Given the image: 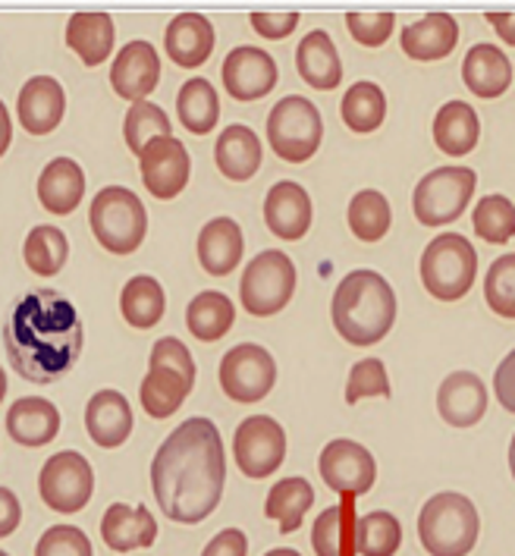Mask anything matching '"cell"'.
<instances>
[{
    "label": "cell",
    "instance_id": "836d02e7",
    "mask_svg": "<svg viewBox=\"0 0 515 556\" xmlns=\"http://www.w3.org/2000/svg\"><path fill=\"white\" fill-rule=\"evenodd\" d=\"M176 117L186 132L192 136H208L221 123V98L217 88L208 79H189L179 86L176 94Z\"/></svg>",
    "mask_w": 515,
    "mask_h": 556
},
{
    "label": "cell",
    "instance_id": "3957f363",
    "mask_svg": "<svg viewBox=\"0 0 515 556\" xmlns=\"http://www.w3.org/2000/svg\"><path fill=\"white\" fill-rule=\"evenodd\" d=\"M330 318L346 343L374 346L397 324V293L377 270H352L334 290Z\"/></svg>",
    "mask_w": 515,
    "mask_h": 556
},
{
    "label": "cell",
    "instance_id": "4dcf8cb0",
    "mask_svg": "<svg viewBox=\"0 0 515 556\" xmlns=\"http://www.w3.org/2000/svg\"><path fill=\"white\" fill-rule=\"evenodd\" d=\"M114 20L108 13H73L66 23V48L86 66H101L114 54Z\"/></svg>",
    "mask_w": 515,
    "mask_h": 556
},
{
    "label": "cell",
    "instance_id": "b9f144b4",
    "mask_svg": "<svg viewBox=\"0 0 515 556\" xmlns=\"http://www.w3.org/2000/svg\"><path fill=\"white\" fill-rule=\"evenodd\" d=\"M472 227L485 242L503 245L515 236V205L506 195H485L472 211Z\"/></svg>",
    "mask_w": 515,
    "mask_h": 556
},
{
    "label": "cell",
    "instance_id": "f907efd6",
    "mask_svg": "<svg viewBox=\"0 0 515 556\" xmlns=\"http://www.w3.org/2000/svg\"><path fill=\"white\" fill-rule=\"evenodd\" d=\"M493 393H497V403L506 412H515V350L497 365V375H493Z\"/></svg>",
    "mask_w": 515,
    "mask_h": 556
},
{
    "label": "cell",
    "instance_id": "d4e9b609",
    "mask_svg": "<svg viewBox=\"0 0 515 556\" xmlns=\"http://www.w3.org/2000/svg\"><path fill=\"white\" fill-rule=\"evenodd\" d=\"M7 434L20 446H48L60 434V409L45 396H23L7 412Z\"/></svg>",
    "mask_w": 515,
    "mask_h": 556
},
{
    "label": "cell",
    "instance_id": "83f0119b",
    "mask_svg": "<svg viewBox=\"0 0 515 556\" xmlns=\"http://www.w3.org/2000/svg\"><path fill=\"white\" fill-rule=\"evenodd\" d=\"M86 199V174L73 157H54L38 176V202L45 211L66 217Z\"/></svg>",
    "mask_w": 515,
    "mask_h": 556
},
{
    "label": "cell",
    "instance_id": "11a10c76",
    "mask_svg": "<svg viewBox=\"0 0 515 556\" xmlns=\"http://www.w3.org/2000/svg\"><path fill=\"white\" fill-rule=\"evenodd\" d=\"M264 556H302L299 551H292V547H277V551H267Z\"/></svg>",
    "mask_w": 515,
    "mask_h": 556
},
{
    "label": "cell",
    "instance_id": "4fadbf2b",
    "mask_svg": "<svg viewBox=\"0 0 515 556\" xmlns=\"http://www.w3.org/2000/svg\"><path fill=\"white\" fill-rule=\"evenodd\" d=\"M277 383V362L258 343H239L221 358V387L233 403H261Z\"/></svg>",
    "mask_w": 515,
    "mask_h": 556
},
{
    "label": "cell",
    "instance_id": "277c9868",
    "mask_svg": "<svg viewBox=\"0 0 515 556\" xmlns=\"http://www.w3.org/2000/svg\"><path fill=\"white\" fill-rule=\"evenodd\" d=\"M196 358L186 343H179L176 337H161L151 346V362H148V375L139 387V400L142 409L151 418H171L179 409L192 387H196Z\"/></svg>",
    "mask_w": 515,
    "mask_h": 556
},
{
    "label": "cell",
    "instance_id": "ffe728a7",
    "mask_svg": "<svg viewBox=\"0 0 515 556\" xmlns=\"http://www.w3.org/2000/svg\"><path fill=\"white\" fill-rule=\"evenodd\" d=\"M101 538L116 554L145 551V547H154L158 541V519L151 516L145 503L142 506L111 503L108 513L101 516Z\"/></svg>",
    "mask_w": 515,
    "mask_h": 556
},
{
    "label": "cell",
    "instance_id": "7bdbcfd3",
    "mask_svg": "<svg viewBox=\"0 0 515 556\" xmlns=\"http://www.w3.org/2000/svg\"><path fill=\"white\" fill-rule=\"evenodd\" d=\"M393 387H390V375H387V365L380 358H365V362H355L352 371H349V383H346V403L355 406L368 396H384L390 400Z\"/></svg>",
    "mask_w": 515,
    "mask_h": 556
},
{
    "label": "cell",
    "instance_id": "7dc6e473",
    "mask_svg": "<svg viewBox=\"0 0 515 556\" xmlns=\"http://www.w3.org/2000/svg\"><path fill=\"white\" fill-rule=\"evenodd\" d=\"M346 26H349V35H352L359 45H365V48H380V45L390 38L393 26H397V16H393L390 10H384V13H349V16H346Z\"/></svg>",
    "mask_w": 515,
    "mask_h": 556
},
{
    "label": "cell",
    "instance_id": "681fc988",
    "mask_svg": "<svg viewBox=\"0 0 515 556\" xmlns=\"http://www.w3.org/2000/svg\"><path fill=\"white\" fill-rule=\"evenodd\" d=\"M201 556H249V538L239 528H224L208 541Z\"/></svg>",
    "mask_w": 515,
    "mask_h": 556
},
{
    "label": "cell",
    "instance_id": "2e32d148",
    "mask_svg": "<svg viewBox=\"0 0 515 556\" xmlns=\"http://www.w3.org/2000/svg\"><path fill=\"white\" fill-rule=\"evenodd\" d=\"M221 79L227 86L229 98H236V101H258V98L274 91L277 79H280V70H277V60L271 58L267 51L252 48V45H239L224 60Z\"/></svg>",
    "mask_w": 515,
    "mask_h": 556
},
{
    "label": "cell",
    "instance_id": "8d00e7d4",
    "mask_svg": "<svg viewBox=\"0 0 515 556\" xmlns=\"http://www.w3.org/2000/svg\"><path fill=\"white\" fill-rule=\"evenodd\" d=\"M340 117L352 132H374L387 119V94L377 83H355L343 94Z\"/></svg>",
    "mask_w": 515,
    "mask_h": 556
},
{
    "label": "cell",
    "instance_id": "f546056e",
    "mask_svg": "<svg viewBox=\"0 0 515 556\" xmlns=\"http://www.w3.org/2000/svg\"><path fill=\"white\" fill-rule=\"evenodd\" d=\"M261 157H264V148L252 126L233 123L217 136L214 161H217V170L233 182H249L261 167Z\"/></svg>",
    "mask_w": 515,
    "mask_h": 556
},
{
    "label": "cell",
    "instance_id": "cb8c5ba5",
    "mask_svg": "<svg viewBox=\"0 0 515 556\" xmlns=\"http://www.w3.org/2000/svg\"><path fill=\"white\" fill-rule=\"evenodd\" d=\"M462 83L478 98H500L513 86V63L497 45H472L462 60Z\"/></svg>",
    "mask_w": 515,
    "mask_h": 556
},
{
    "label": "cell",
    "instance_id": "e0dca14e",
    "mask_svg": "<svg viewBox=\"0 0 515 556\" xmlns=\"http://www.w3.org/2000/svg\"><path fill=\"white\" fill-rule=\"evenodd\" d=\"M158 83H161V58L151 48V41H129L126 48H120L111 66V86L120 98L142 104Z\"/></svg>",
    "mask_w": 515,
    "mask_h": 556
},
{
    "label": "cell",
    "instance_id": "c3c4849f",
    "mask_svg": "<svg viewBox=\"0 0 515 556\" xmlns=\"http://www.w3.org/2000/svg\"><path fill=\"white\" fill-rule=\"evenodd\" d=\"M249 23H252V29H255L261 38L284 41V38L292 35L296 26H299V13H296V10H287V13H252Z\"/></svg>",
    "mask_w": 515,
    "mask_h": 556
},
{
    "label": "cell",
    "instance_id": "9a60e30c",
    "mask_svg": "<svg viewBox=\"0 0 515 556\" xmlns=\"http://www.w3.org/2000/svg\"><path fill=\"white\" fill-rule=\"evenodd\" d=\"M139 170H142L145 189L154 199L171 202L189 186L192 157L179 139L167 136V139H154L151 146H145V151L139 154Z\"/></svg>",
    "mask_w": 515,
    "mask_h": 556
},
{
    "label": "cell",
    "instance_id": "603a6c76",
    "mask_svg": "<svg viewBox=\"0 0 515 556\" xmlns=\"http://www.w3.org/2000/svg\"><path fill=\"white\" fill-rule=\"evenodd\" d=\"M214 41H217L214 26L201 13H179L164 31L167 58L183 70H196L201 63H208V58L214 54Z\"/></svg>",
    "mask_w": 515,
    "mask_h": 556
},
{
    "label": "cell",
    "instance_id": "8fae6325",
    "mask_svg": "<svg viewBox=\"0 0 515 556\" xmlns=\"http://www.w3.org/2000/svg\"><path fill=\"white\" fill-rule=\"evenodd\" d=\"M38 494L45 500V506L60 516H73L83 513L88 500L95 494V471L88 466V459L76 450H63L54 453L38 475Z\"/></svg>",
    "mask_w": 515,
    "mask_h": 556
},
{
    "label": "cell",
    "instance_id": "ba28073f",
    "mask_svg": "<svg viewBox=\"0 0 515 556\" xmlns=\"http://www.w3.org/2000/svg\"><path fill=\"white\" fill-rule=\"evenodd\" d=\"M324 139V119L321 111L302 94L280 98L267 114V142L274 154L287 164H305L315 157Z\"/></svg>",
    "mask_w": 515,
    "mask_h": 556
},
{
    "label": "cell",
    "instance_id": "484cf974",
    "mask_svg": "<svg viewBox=\"0 0 515 556\" xmlns=\"http://www.w3.org/2000/svg\"><path fill=\"white\" fill-rule=\"evenodd\" d=\"M296 70L299 76L317 91H334L343 83V60L334 38L324 29L309 31L296 48Z\"/></svg>",
    "mask_w": 515,
    "mask_h": 556
},
{
    "label": "cell",
    "instance_id": "ab89813d",
    "mask_svg": "<svg viewBox=\"0 0 515 556\" xmlns=\"http://www.w3.org/2000/svg\"><path fill=\"white\" fill-rule=\"evenodd\" d=\"M402 544V526L393 513L374 509L355 519V554L397 556Z\"/></svg>",
    "mask_w": 515,
    "mask_h": 556
},
{
    "label": "cell",
    "instance_id": "52a82bcc",
    "mask_svg": "<svg viewBox=\"0 0 515 556\" xmlns=\"http://www.w3.org/2000/svg\"><path fill=\"white\" fill-rule=\"evenodd\" d=\"M478 277V252L459 233L434 236L422 252V283L434 299L456 302Z\"/></svg>",
    "mask_w": 515,
    "mask_h": 556
},
{
    "label": "cell",
    "instance_id": "e575fe53",
    "mask_svg": "<svg viewBox=\"0 0 515 556\" xmlns=\"http://www.w3.org/2000/svg\"><path fill=\"white\" fill-rule=\"evenodd\" d=\"M164 308H167V295H164V287L148 277V274H139L133 277L123 293H120V315L123 321L136 330H151L158 327L161 318H164Z\"/></svg>",
    "mask_w": 515,
    "mask_h": 556
},
{
    "label": "cell",
    "instance_id": "6da1fadb",
    "mask_svg": "<svg viewBox=\"0 0 515 556\" xmlns=\"http://www.w3.org/2000/svg\"><path fill=\"white\" fill-rule=\"evenodd\" d=\"M227 488V450L211 418H186L151 459V491L161 513L179 526L204 522Z\"/></svg>",
    "mask_w": 515,
    "mask_h": 556
},
{
    "label": "cell",
    "instance_id": "74e56055",
    "mask_svg": "<svg viewBox=\"0 0 515 556\" xmlns=\"http://www.w3.org/2000/svg\"><path fill=\"white\" fill-rule=\"evenodd\" d=\"M23 258L26 267L38 277H58L63 270V264L70 258V242L58 227L51 224H38L32 227V233L26 236V245H23Z\"/></svg>",
    "mask_w": 515,
    "mask_h": 556
},
{
    "label": "cell",
    "instance_id": "d590c367",
    "mask_svg": "<svg viewBox=\"0 0 515 556\" xmlns=\"http://www.w3.org/2000/svg\"><path fill=\"white\" fill-rule=\"evenodd\" d=\"M233 321H236V308L229 295L217 290H204L186 308V327L201 343H217L221 337H227Z\"/></svg>",
    "mask_w": 515,
    "mask_h": 556
},
{
    "label": "cell",
    "instance_id": "1f68e13d",
    "mask_svg": "<svg viewBox=\"0 0 515 556\" xmlns=\"http://www.w3.org/2000/svg\"><path fill=\"white\" fill-rule=\"evenodd\" d=\"M481 139V119L472 104L447 101L434 117V142L450 157H465Z\"/></svg>",
    "mask_w": 515,
    "mask_h": 556
},
{
    "label": "cell",
    "instance_id": "ac0fdd59",
    "mask_svg": "<svg viewBox=\"0 0 515 556\" xmlns=\"http://www.w3.org/2000/svg\"><path fill=\"white\" fill-rule=\"evenodd\" d=\"M312 217H315L312 195L299 182L284 179V182L267 189V195H264V224L274 236L296 242V239H302L312 230Z\"/></svg>",
    "mask_w": 515,
    "mask_h": 556
},
{
    "label": "cell",
    "instance_id": "680465c9",
    "mask_svg": "<svg viewBox=\"0 0 515 556\" xmlns=\"http://www.w3.org/2000/svg\"><path fill=\"white\" fill-rule=\"evenodd\" d=\"M0 556H10V554H7V551H0Z\"/></svg>",
    "mask_w": 515,
    "mask_h": 556
},
{
    "label": "cell",
    "instance_id": "f6af8a7d",
    "mask_svg": "<svg viewBox=\"0 0 515 556\" xmlns=\"http://www.w3.org/2000/svg\"><path fill=\"white\" fill-rule=\"evenodd\" d=\"M312 547L317 556H346V509L327 506L312 528Z\"/></svg>",
    "mask_w": 515,
    "mask_h": 556
},
{
    "label": "cell",
    "instance_id": "4316f807",
    "mask_svg": "<svg viewBox=\"0 0 515 556\" xmlns=\"http://www.w3.org/2000/svg\"><path fill=\"white\" fill-rule=\"evenodd\" d=\"M246 252L242 227L233 217H214L201 227L199 233V262L211 277L233 274Z\"/></svg>",
    "mask_w": 515,
    "mask_h": 556
},
{
    "label": "cell",
    "instance_id": "5b68a950",
    "mask_svg": "<svg viewBox=\"0 0 515 556\" xmlns=\"http://www.w3.org/2000/svg\"><path fill=\"white\" fill-rule=\"evenodd\" d=\"M478 531L475 503L456 491L434 494L418 513V538L430 556H468L478 544Z\"/></svg>",
    "mask_w": 515,
    "mask_h": 556
},
{
    "label": "cell",
    "instance_id": "7402d4cb",
    "mask_svg": "<svg viewBox=\"0 0 515 556\" xmlns=\"http://www.w3.org/2000/svg\"><path fill=\"white\" fill-rule=\"evenodd\" d=\"M86 431L101 450H116L133 434V406L120 390H98L86 406Z\"/></svg>",
    "mask_w": 515,
    "mask_h": 556
},
{
    "label": "cell",
    "instance_id": "9f6ffc18",
    "mask_svg": "<svg viewBox=\"0 0 515 556\" xmlns=\"http://www.w3.org/2000/svg\"><path fill=\"white\" fill-rule=\"evenodd\" d=\"M3 396H7V375H3V368H0V403H3Z\"/></svg>",
    "mask_w": 515,
    "mask_h": 556
},
{
    "label": "cell",
    "instance_id": "7c38bea8",
    "mask_svg": "<svg viewBox=\"0 0 515 556\" xmlns=\"http://www.w3.org/2000/svg\"><path fill=\"white\" fill-rule=\"evenodd\" d=\"M233 459L246 478H271L287 459V431L271 415H249L233 434Z\"/></svg>",
    "mask_w": 515,
    "mask_h": 556
},
{
    "label": "cell",
    "instance_id": "bcb514c9",
    "mask_svg": "<svg viewBox=\"0 0 515 556\" xmlns=\"http://www.w3.org/2000/svg\"><path fill=\"white\" fill-rule=\"evenodd\" d=\"M35 556H95V551L83 528L54 526L38 538Z\"/></svg>",
    "mask_w": 515,
    "mask_h": 556
},
{
    "label": "cell",
    "instance_id": "5bb4252c",
    "mask_svg": "<svg viewBox=\"0 0 515 556\" xmlns=\"http://www.w3.org/2000/svg\"><path fill=\"white\" fill-rule=\"evenodd\" d=\"M317 471L324 478V484L337 494L346 497H362L368 494L377 481V463H374L372 450H365L355 440H330L321 450Z\"/></svg>",
    "mask_w": 515,
    "mask_h": 556
},
{
    "label": "cell",
    "instance_id": "f35d334b",
    "mask_svg": "<svg viewBox=\"0 0 515 556\" xmlns=\"http://www.w3.org/2000/svg\"><path fill=\"white\" fill-rule=\"evenodd\" d=\"M349 230L359 236L362 242H377L390 233V224H393V211L384 192L377 189H362L352 195L349 202Z\"/></svg>",
    "mask_w": 515,
    "mask_h": 556
},
{
    "label": "cell",
    "instance_id": "8992f818",
    "mask_svg": "<svg viewBox=\"0 0 515 556\" xmlns=\"http://www.w3.org/2000/svg\"><path fill=\"white\" fill-rule=\"evenodd\" d=\"M91 233L111 255H133L139 252L148 236V211L142 199L126 186H104L88 211Z\"/></svg>",
    "mask_w": 515,
    "mask_h": 556
},
{
    "label": "cell",
    "instance_id": "30bf717a",
    "mask_svg": "<svg viewBox=\"0 0 515 556\" xmlns=\"http://www.w3.org/2000/svg\"><path fill=\"white\" fill-rule=\"evenodd\" d=\"M478 186V174L472 167H437L422 176L412 195V211L418 224L425 227H443L462 217Z\"/></svg>",
    "mask_w": 515,
    "mask_h": 556
},
{
    "label": "cell",
    "instance_id": "d6986e66",
    "mask_svg": "<svg viewBox=\"0 0 515 556\" xmlns=\"http://www.w3.org/2000/svg\"><path fill=\"white\" fill-rule=\"evenodd\" d=\"M66 111V91L54 76H32L20 88L16 114L29 136H51Z\"/></svg>",
    "mask_w": 515,
    "mask_h": 556
},
{
    "label": "cell",
    "instance_id": "f5cc1de1",
    "mask_svg": "<svg viewBox=\"0 0 515 556\" xmlns=\"http://www.w3.org/2000/svg\"><path fill=\"white\" fill-rule=\"evenodd\" d=\"M487 23L497 29V35L515 48V13H487Z\"/></svg>",
    "mask_w": 515,
    "mask_h": 556
},
{
    "label": "cell",
    "instance_id": "44dd1931",
    "mask_svg": "<svg viewBox=\"0 0 515 556\" xmlns=\"http://www.w3.org/2000/svg\"><path fill=\"white\" fill-rule=\"evenodd\" d=\"M437 412L453 428H472L485 418L487 387L475 371H453L437 390Z\"/></svg>",
    "mask_w": 515,
    "mask_h": 556
},
{
    "label": "cell",
    "instance_id": "f1b7e54d",
    "mask_svg": "<svg viewBox=\"0 0 515 556\" xmlns=\"http://www.w3.org/2000/svg\"><path fill=\"white\" fill-rule=\"evenodd\" d=\"M402 51L412 60H443L456 51L459 45V23L450 13H428L405 26L400 35Z\"/></svg>",
    "mask_w": 515,
    "mask_h": 556
},
{
    "label": "cell",
    "instance_id": "60d3db41",
    "mask_svg": "<svg viewBox=\"0 0 515 556\" xmlns=\"http://www.w3.org/2000/svg\"><path fill=\"white\" fill-rule=\"evenodd\" d=\"M173 132V123L167 117V111H161L158 104L151 101H142V104H133L126 111V119H123V139H126V148L139 157L145 151V146H151L154 139H167Z\"/></svg>",
    "mask_w": 515,
    "mask_h": 556
},
{
    "label": "cell",
    "instance_id": "ee69618b",
    "mask_svg": "<svg viewBox=\"0 0 515 556\" xmlns=\"http://www.w3.org/2000/svg\"><path fill=\"white\" fill-rule=\"evenodd\" d=\"M485 302L500 318H515V255L490 264L485 277Z\"/></svg>",
    "mask_w": 515,
    "mask_h": 556
},
{
    "label": "cell",
    "instance_id": "9c48e42d",
    "mask_svg": "<svg viewBox=\"0 0 515 556\" xmlns=\"http://www.w3.org/2000/svg\"><path fill=\"white\" fill-rule=\"evenodd\" d=\"M292 293H296V264L287 252L267 249L246 264L242 283H239V299H242V308L249 315L271 318V315L287 308Z\"/></svg>",
    "mask_w": 515,
    "mask_h": 556
},
{
    "label": "cell",
    "instance_id": "d6a6232c",
    "mask_svg": "<svg viewBox=\"0 0 515 556\" xmlns=\"http://www.w3.org/2000/svg\"><path fill=\"white\" fill-rule=\"evenodd\" d=\"M312 506H315V488H312L305 478H284V481H277V484L267 491L264 516L274 519L284 534H292V531L302 528L305 513H309Z\"/></svg>",
    "mask_w": 515,
    "mask_h": 556
},
{
    "label": "cell",
    "instance_id": "816d5d0a",
    "mask_svg": "<svg viewBox=\"0 0 515 556\" xmlns=\"http://www.w3.org/2000/svg\"><path fill=\"white\" fill-rule=\"evenodd\" d=\"M20 522H23V503L10 488H0V538H10Z\"/></svg>",
    "mask_w": 515,
    "mask_h": 556
},
{
    "label": "cell",
    "instance_id": "db71d44e",
    "mask_svg": "<svg viewBox=\"0 0 515 556\" xmlns=\"http://www.w3.org/2000/svg\"><path fill=\"white\" fill-rule=\"evenodd\" d=\"M10 139H13V119H10V111H7L3 101H0V157L7 154Z\"/></svg>",
    "mask_w": 515,
    "mask_h": 556
},
{
    "label": "cell",
    "instance_id": "7a4b0ae2",
    "mask_svg": "<svg viewBox=\"0 0 515 556\" xmlns=\"http://www.w3.org/2000/svg\"><path fill=\"white\" fill-rule=\"evenodd\" d=\"M86 327L76 305L58 290L26 293L3 321V346L13 371L32 383H58L83 355Z\"/></svg>",
    "mask_w": 515,
    "mask_h": 556
},
{
    "label": "cell",
    "instance_id": "6f0895ef",
    "mask_svg": "<svg viewBox=\"0 0 515 556\" xmlns=\"http://www.w3.org/2000/svg\"><path fill=\"white\" fill-rule=\"evenodd\" d=\"M510 471H513V478H515V438L513 443H510Z\"/></svg>",
    "mask_w": 515,
    "mask_h": 556
}]
</instances>
